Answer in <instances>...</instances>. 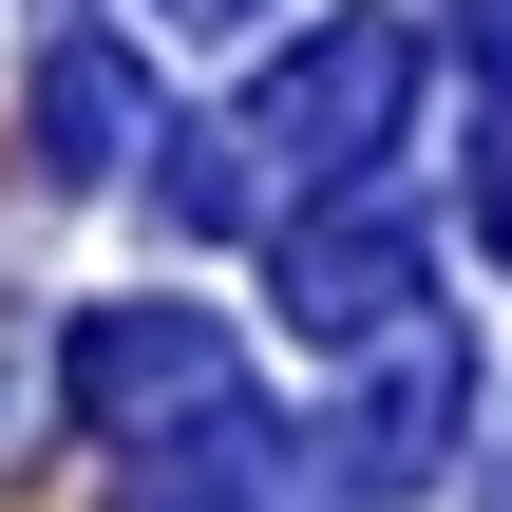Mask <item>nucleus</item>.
<instances>
[{
  "instance_id": "nucleus-4",
  "label": "nucleus",
  "mask_w": 512,
  "mask_h": 512,
  "mask_svg": "<svg viewBox=\"0 0 512 512\" xmlns=\"http://www.w3.org/2000/svg\"><path fill=\"white\" fill-rule=\"evenodd\" d=\"M190 19H247V0H190Z\"/></svg>"
},
{
  "instance_id": "nucleus-1",
  "label": "nucleus",
  "mask_w": 512,
  "mask_h": 512,
  "mask_svg": "<svg viewBox=\"0 0 512 512\" xmlns=\"http://www.w3.org/2000/svg\"><path fill=\"white\" fill-rule=\"evenodd\" d=\"M399 95H418V38H399V19H342V38L266 95V133H285V171H361V152L399 133Z\"/></svg>"
},
{
  "instance_id": "nucleus-2",
  "label": "nucleus",
  "mask_w": 512,
  "mask_h": 512,
  "mask_svg": "<svg viewBox=\"0 0 512 512\" xmlns=\"http://www.w3.org/2000/svg\"><path fill=\"white\" fill-rule=\"evenodd\" d=\"M19 399H38V342H19V323H0V437H19Z\"/></svg>"
},
{
  "instance_id": "nucleus-3",
  "label": "nucleus",
  "mask_w": 512,
  "mask_h": 512,
  "mask_svg": "<svg viewBox=\"0 0 512 512\" xmlns=\"http://www.w3.org/2000/svg\"><path fill=\"white\" fill-rule=\"evenodd\" d=\"M494 247H512V171H494Z\"/></svg>"
}]
</instances>
